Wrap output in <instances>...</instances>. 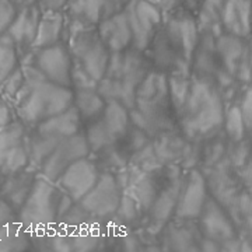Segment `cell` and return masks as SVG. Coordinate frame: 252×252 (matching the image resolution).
I'll list each match as a JSON object with an SVG mask.
<instances>
[{
  "label": "cell",
  "instance_id": "obj_1",
  "mask_svg": "<svg viewBox=\"0 0 252 252\" xmlns=\"http://www.w3.org/2000/svg\"><path fill=\"white\" fill-rule=\"evenodd\" d=\"M79 26L67 48L72 58V84L77 89H95L107 72L109 49L102 42L98 30Z\"/></svg>",
  "mask_w": 252,
  "mask_h": 252
},
{
  "label": "cell",
  "instance_id": "obj_2",
  "mask_svg": "<svg viewBox=\"0 0 252 252\" xmlns=\"http://www.w3.org/2000/svg\"><path fill=\"white\" fill-rule=\"evenodd\" d=\"M181 112L184 133L188 139H203L224 122L221 98L216 89L205 80L193 81L189 86Z\"/></svg>",
  "mask_w": 252,
  "mask_h": 252
},
{
  "label": "cell",
  "instance_id": "obj_3",
  "mask_svg": "<svg viewBox=\"0 0 252 252\" xmlns=\"http://www.w3.org/2000/svg\"><path fill=\"white\" fill-rule=\"evenodd\" d=\"M154 48L156 59L161 66L178 64L182 73L187 72L198 44V27L189 14H175L158 30Z\"/></svg>",
  "mask_w": 252,
  "mask_h": 252
},
{
  "label": "cell",
  "instance_id": "obj_4",
  "mask_svg": "<svg viewBox=\"0 0 252 252\" xmlns=\"http://www.w3.org/2000/svg\"><path fill=\"white\" fill-rule=\"evenodd\" d=\"M144 63L136 52H115L109 59L107 72L98 83V93L108 101L114 99L132 108L135 104L136 90L146 77Z\"/></svg>",
  "mask_w": 252,
  "mask_h": 252
},
{
  "label": "cell",
  "instance_id": "obj_5",
  "mask_svg": "<svg viewBox=\"0 0 252 252\" xmlns=\"http://www.w3.org/2000/svg\"><path fill=\"white\" fill-rule=\"evenodd\" d=\"M17 97L20 102L18 114L27 124H39L48 118L64 112L74 102V94L69 87L45 80L35 86L23 84Z\"/></svg>",
  "mask_w": 252,
  "mask_h": 252
},
{
  "label": "cell",
  "instance_id": "obj_6",
  "mask_svg": "<svg viewBox=\"0 0 252 252\" xmlns=\"http://www.w3.org/2000/svg\"><path fill=\"white\" fill-rule=\"evenodd\" d=\"M80 114L76 107L39 122L36 135L31 143V158L35 164L42 165L45 158L58 144L66 137L79 132Z\"/></svg>",
  "mask_w": 252,
  "mask_h": 252
},
{
  "label": "cell",
  "instance_id": "obj_7",
  "mask_svg": "<svg viewBox=\"0 0 252 252\" xmlns=\"http://www.w3.org/2000/svg\"><path fill=\"white\" fill-rule=\"evenodd\" d=\"M63 192L52 181L38 180L34 182L24 200L21 220L32 228H45L59 217V206Z\"/></svg>",
  "mask_w": 252,
  "mask_h": 252
},
{
  "label": "cell",
  "instance_id": "obj_8",
  "mask_svg": "<svg viewBox=\"0 0 252 252\" xmlns=\"http://www.w3.org/2000/svg\"><path fill=\"white\" fill-rule=\"evenodd\" d=\"M124 11L133 35L132 45L137 51H144L161 27V10L149 0H129Z\"/></svg>",
  "mask_w": 252,
  "mask_h": 252
},
{
  "label": "cell",
  "instance_id": "obj_9",
  "mask_svg": "<svg viewBox=\"0 0 252 252\" xmlns=\"http://www.w3.org/2000/svg\"><path fill=\"white\" fill-rule=\"evenodd\" d=\"M122 195L117 180L111 174H104L99 175L95 185L76 203L91 217L104 219L115 216Z\"/></svg>",
  "mask_w": 252,
  "mask_h": 252
},
{
  "label": "cell",
  "instance_id": "obj_10",
  "mask_svg": "<svg viewBox=\"0 0 252 252\" xmlns=\"http://www.w3.org/2000/svg\"><path fill=\"white\" fill-rule=\"evenodd\" d=\"M127 124L129 117L125 105L114 99L108 101L102 111V119L93 126L89 132L87 140L90 147L94 150H99L104 146L124 137L127 130Z\"/></svg>",
  "mask_w": 252,
  "mask_h": 252
},
{
  "label": "cell",
  "instance_id": "obj_11",
  "mask_svg": "<svg viewBox=\"0 0 252 252\" xmlns=\"http://www.w3.org/2000/svg\"><path fill=\"white\" fill-rule=\"evenodd\" d=\"M90 144L87 136L81 135L80 132L66 137L55 147L51 154L42 162V171L46 180L56 182V180L70 164L84 158L89 156Z\"/></svg>",
  "mask_w": 252,
  "mask_h": 252
},
{
  "label": "cell",
  "instance_id": "obj_12",
  "mask_svg": "<svg viewBox=\"0 0 252 252\" xmlns=\"http://www.w3.org/2000/svg\"><path fill=\"white\" fill-rule=\"evenodd\" d=\"M98 178L99 174L95 165L84 157L70 164L56 182L63 193H66L73 202H79L95 185Z\"/></svg>",
  "mask_w": 252,
  "mask_h": 252
},
{
  "label": "cell",
  "instance_id": "obj_13",
  "mask_svg": "<svg viewBox=\"0 0 252 252\" xmlns=\"http://www.w3.org/2000/svg\"><path fill=\"white\" fill-rule=\"evenodd\" d=\"M35 66L44 73L46 80L64 87L72 86L70 52L59 42L44 49H39L35 58Z\"/></svg>",
  "mask_w": 252,
  "mask_h": 252
},
{
  "label": "cell",
  "instance_id": "obj_14",
  "mask_svg": "<svg viewBox=\"0 0 252 252\" xmlns=\"http://www.w3.org/2000/svg\"><path fill=\"white\" fill-rule=\"evenodd\" d=\"M207 182L205 177L196 170L190 171L181 182L175 216L178 219H195L202 213L206 203Z\"/></svg>",
  "mask_w": 252,
  "mask_h": 252
},
{
  "label": "cell",
  "instance_id": "obj_15",
  "mask_svg": "<svg viewBox=\"0 0 252 252\" xmlns=\"http://www.w3.org/2000/svg\"><path fill=\"white\" fill-rule=\"evenodd\" d=\"M164 81L165 80L161 74L152 73L147 74L139 84L136 90L135 104L144 119L162 115V108L165 107L167 97V86Z\"/></svg>",
  "mask_w": 252,
  "mask_h": 252
},
{
  "label": "cell",
  "instance_id": "obj_16",
  "mask_svg": "<svg viewBox=\"0 0 252 252\" xmlns=\"http://www.w3.org/2000/svg\"><path fill=\"white\" fill-rule=\"evenodd\" d=\"M199 217L200 230L205 238L213 240L217 244H224L237 238V231L233 221L227 217L223 207L217 200H206Z\"/></svg>",
  "mask_w": 252,
  "mask_h": 252
},
{
  "label": "cell",
  "instance_id": "obj_17",
  "mask_svg": "<svg viewBox=\"0 0 252 252\" xmlns=\"http://www.w3.org/2000/svg\"><path fill=\"white\" fill-rule=\"evenodd\" d=\"M220 23L227 34L248 38L252 34L251 0H224Z\"/></svg>",
  "mask_w": 252,
  "mask_h": 252
},
{
  "label": "cell",
  "instance_id": "obj_18",
  "mask_svg": "<svg viewBox=\"0 0 252 252\" xmlns=\"http://www.w3.org/2000/svg\"><path fill=\"white\" fill-rule=\"evenodd\" d=\"M98 34L105 46L114 54L125 51L133 41L132 30H130L129 21L124 10L101 21Z\"/></svg>",
  "mask_w": 252,
  "mask_h": 252
},
{
  "label": "cell",
  "instance_id": "obj_19",
  "mask_svg": "<svg viewBox=\"0 0 252 252\" xmlns=\"http://www.w3.org/2000/svg\"><path fill=\"white\" fill-rule=\"evenodd\" d=\"M39 18H41L39 10L35 4L23 7L21 11L16 14L13 23L7 28L10 39L16 44H26L31 46L35 38Z\"/></svg>",
  "mask_w": 252,
  "mask_h": 252
},
{
  "label": "cell",
  "instance_id": "obj_20",
  "mask_svg": "<svg viewBox=\"0 0 252 252\" xmlns=\"http://www.w3.org/2000/svg\"><path fill=\"white\" fill-rule=\"evenodd\" d=\"M63 18L59 11H46L39 18L35 38L31 46L35 49H44L59 42L62 32Z\"/></svg>",
  "mask_w": 252,
  "mask_h": 252
},
{
  "label": "cell",
  "instance_id": "obj_21",
  "mask_svg": "<svg viewBox=\"0 0 252 252\" xmlns=\"http://www.w3.org/2000/svg\"><path fill=\"white\" fill-rule=\"evenodd\" d=\"M74 104L81 118L91 119L102 115L107 102L95 89H79L74 95Z\"/></svg>",
  "mask_w": 252,
  "mask_h": 252
},
{
  "label": "cell",
  "instance_id": "obj_22",
  "mask_svg": "<svg viewBox=\"0 0 252 252\" xmlns=\"http://www.w3.org/2000/svg\"><path fill=\"white\" fill-rule=\"evenodd\" d=\"M181 182H175L174 185L168 187L160 196L156 199L152 205V217L156 223H164L171 216V213L177 207L178 193H180Z\"/></svg>",
  "mask_w": 252,
  "mask_h": 252
},
{
  "label": "cell",
  "instance_id": "obj_23",
  "mask_svg": "<svg viewBox=\"0 0 252 252\" xmlns=\"http://www.w3.org/2000/svg\"><path fill=\"white\" fill-rule=\"evenodd\" d=\"M231 213L235 216L238 224H241L243 230L252 237V195L250 192L237 195L233 203L230 205Z\"/></svg>",
  "mask_w": 252,
  "mask_h": 252
},
{
  "label": "cell",
  "instance_id": "obj_24",
  "mask_svg": "<svg viewBox=\"0 0 252 252\" xmlns=\"http://www.w3.org/2000/svg\"><path fill=\"white\" fill-rule=\"evenodd\" d=\"M23 126L14 124L6 126L4 129L0 130V162L3 164V160L6 157V154L9 153L10 150H13L16 146L21 144V139H23Z\"/></svg>",
  "mask_w": 252,
  "mask_h": 252
},
{
  "label": "cell",
  "instance_id": "obj_25",
  "mask_svg": "<svg viewBox=\"0 0 252 252\" xmlns=\"http://www.w3.org/2000/svg\"><path fill=\"white\" fill-rule=\"evenodd\" d=\"M223 124H224L225 132H227V135L230 136V139L240 143L243 140L244 135H245V130H247L240 108L233 107V108L228 109L227 114H225Z\"/></svg>",
  "mask_w": 252,
  "mask_h": 252
},
{
  "label": "cell",
  "instance_id": "obj_26",
  "mask_svg": "<svg viewBox=\"0 0 252 252\" xmlns=\"http://www.w3.org/2000/svg\"><path fill=\"white\" fill-rule=\"evenodd\" d=\"M17 63L16 52L11 44H6L0 41V84L14 72Z\"/></svg>",
  "mask_w": 252,
  "mask_h": 252
},
{
  "label": "cell",
  "instance_id": "obj_27",
  "mask_svg": "<svg viewBox=\"0 0 252 252\" xmlns=\"http://www.w3.org/2000/svg\"><path fill=\"white\" fill-rule=\"evenodd\" d=\"M27 162V153L23 149L21 144L16 146L13 150H10L6 154L3 164H1V171L4 172H16L20 168H23Z\"/></svg>",
  "mask_w": 252,
  "mask_h": 252
},
{
  "label": "cell",
  "instance_id": "obj_28",
  "mask_svg": "<svg viewBox=\"0 0 252 252\" xmlns=\"http://www.w3.org/2000/svg\"><path fill=\"white\" fill-rule=\"evenodd\" d=\"M170 248L172 251H196V245L193 243L192 235L189 234L187 228L172 230L170 238Z\"/></svg>",
  "mask_w": 252,
  "mask_h": 252
},
{
  "label": "cell",
  "instance_id": "obj_29",
  "mask_svg": "<svg viewBox=\"0 0 252 252\" xmlns=\"http://www.w3.org/2000/svg\"><path fill=\"white\" fill-rule=\"evenodd\" d=\"M16 14V4L11 0H0V34L7 31Z\"/></svg>",
  "mask_w": 252,
  "mask_h": 252
},
{
  "label": "cell",
  "instance_id": "obj_30",
  "mask_svg": "<svg viewBox=\"0 0 252 252\" xmlns=\"http://www.w3.org/2000/svg\"><path fill=\"white\" fill-rule=\"evenodd\" d=\"M23 84H24V73H23V69H16L6 80L3 81V90L10 97H16V94L23 87Z\"/></svg>",
  "mask_w": 252,
  "mask_h": 252
},
{
  "label": "cell",
  "instance_id": "obj_31",
  "mask_svg": "<svg viewBox=\"0 0 252 252\" xmlns=\"http://www.w3.org/2000/svg\"><path fill=\"white\" fill-rule=\"evenodd\" d=\"M238 108L241 111L247 130H252V86L244 93L241 104L238 105Z\"/></svg>",
  "mask_w": 252,
  "mask_h": 252
},
{
  "label": "cell",
  "instance_id": "obj_32",
  "mask_svg": "<svg viewBox=\"0 0 252 252\" xmlns=\"http://www.w3.org/2000/svg\"><path fill=\"white\" fill-rule=\"evenodd\" d=\"M27 243L20 237L0 235V251H23Z\"/></svg>",
  "mask_w": 252,
  "mask_h": 252
},
{
  "label": "cell",
  "instance_id": "obj_33",
  "mask_svg": "<svg viewBox=\"0 0 252 252\" xmlns=\"http://www.w3.org/2000/svg\"><path fill=\"white\" fill-rule=\"evenodd\" d=\"M149 1L156 4L161 11H172L184 3V0H149Z\"/></svg>",
  "mask_w": 252,
  "mask_h": 252
},
{
  "label": "cell",
  "instance_id": "obj_34",
  "mask_svg": "<svg viewBox=\"0 0 252 252\" xmlns=\"http://www.w3.org/2000/svg\"><path fill=\"white\" fill-rule=\"evenodd\" d=\"M69 0H39V4L46 11H61Z\"/></svg>",
  "mask_w": 252,
  "mask_h": 252
},
{
  "label": "cell",
  "instance_id": "obj_35",
  "mask_svg": "<svg viewBox=\"0 0 252 252\" xmlns=\"http://www.w3.org/2000/svg\"><path fill=\"white\" fill-rule=\"evenodd\" d=\"M241 178H243L244 185L247 187L248 192L252 195V160L244 164L243 170H241Z\"/></svg>",
  "mask_w": 252,
  "mask_h": 252
},
{
  "label": "cell",
  "instance_id": "obj_36",
  "mask_svg": "<svg viewBox=\"0 0 252 252\" xmlns=\"http://www.w3.org/2000/svg\"><path fill=\"white\" fill-rule=\"evenodd\" d=\"M11 122V115H10L9 107L6 105V102L0 98V130L4 129L6 126L10 125Z\"/></svg>",
  "mask_w": 252,
  "mask_h": 252
},
{
  "label": "cell",
  "instance_id": "obj_37",
  "mask_svg": "<svg viewBox=\"0 0 252 252\" xmlns=\"http://www.w3.org/2000/svg\"><path fill=\"white\" fill-rule=\"evenodd\" d=\"M248 63H250V69L252 74V34L250 35V44H248Z\"/></svg>",
  "mask_w": 252,
  "mask_h": 252
},
{
  "label": "cell",
  "instance_id": "obj_38",
  "mask_svg": "<svg viewBox=\"0 0 252 252\" xmlns=\"http://www.w3.org/2000/svg\"><path fill=\"white\" fill-rule=\"evenodd\" d=\"M14 4H20L21 6V9L23 7H26V6H30V4H32V0H11Z\"/></svg>",
  "mask_w": 252,
  "mask_h": 252
},
{
  "label": "cell",
  "instance_id": "obj_39",
  "mask_svg": "<svg viewBox=\"0 0 252 252\" xmlns=\"http://www.w3.org/2000/svg\"><path fill=\"white\" fill-rule=\"evenodd\" d=\"M0 171H1V162H0Z\"/></svg>",
  "mask_w": 252,
  "mask_h": 252
},
{
  "label": "cell",
  "instance_id": "obj_40",
  "mask_svg": "<svg viewBox=\"0 0 252 252\" xmlns=\"http://www.w3.org/2000/svg\"><path fill=\"white\" fill-rule=\"evenodd\" d=\"M251 7H252V0H251Z\"/></svg>",
  "mask_w": 252,
  "mask_h": 252
}]
</instances>
